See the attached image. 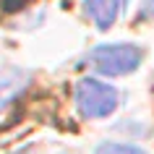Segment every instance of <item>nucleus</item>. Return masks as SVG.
<instances>
[{"label": "nucleus", "instance_id": "1", "mask_svg": "<svg viewBox=\"0 0 154 154\" xmlns=\"http://www.w3.org/2000/svg\"><path fill=\"white\" fill-rule=\"evenodd\" d=\"M144 60V50L133 42H115V45H99L89 52V65L102 76L118 79L138 71Z\"/></svg>", "mask_w": 154, "mask_h": 154}, {"label": "nucleus", "instance_id": "2", "mask_svg": "<svg viewBox=\"0 0 154 154\" xmlns=\"http://www.w3.org/2000/svg\"><path fill=\"white\" fill-rule=\"evenodd\" d=\"M76 107H79V112L86 118V120H102V118H110V115L118 110L120 105V94L115 86L110 84L99 81V79H81V81L76 84Z\"/></svg>", "mask_w": 154, "mask_h": 154}, {"label": "nucleus", "instance_id": "3", "mask_svg": "<svg viewBox=\"0 0 154 154\" xmlns=\"http://www.w3.org/2000/svg\"><path fill=\"white\" fill-rule=\"evenodd\" d=\"M32 76L16 65H0V112L26 91Z\"/></svg>", "mask_w": 154, "mask_h": 154}, {"label": "nucleus", "instance_id": "4", "mask_svg": "<svg viewBox=\"0 0 154 154\" xmlns=\"http://www.w3.org/2000/svg\"><path fill=\"white\" fill-rule=\"evenodd\" d=\"M123 8H125V0H84V11L99 32H107L110 26H115Z\"/></svg>", "mask_w": 154, "mask_h": 154}, {"label": "nucleus", "instance_id": "5", "mask_svg": "<svg viewBox=\"0 0 154 154\" xmlns=\"http://www.w3.org/2000/svg\"><path fill=\"white\" fill-rule=\"evenodd\" d=\"M94 154H146L136 144H120V141H105L94 149Z\"/></svg>", "mask_w": 154, "mask_h": 154}, {"label": "nucleus", "instance_id": "6", "mask_svg": "<svg viewBox=\"0 0 154 154\" xmlns=\"http://www.w3.org/2000/svg\"><path fill=\"white\" fill-rule=\"evenodd\" d=\"M11 154H32L29 149H16V152H11Z\"/></svg>", "mask_w": 154, "mask_h": 154}]
</instances>
